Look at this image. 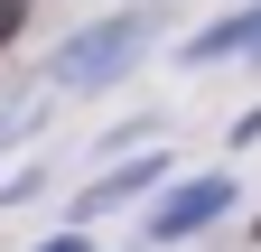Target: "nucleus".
I'll use <instances>...</instances> for the list:
<instances>
[{
  "mask_svg": "<svg viewBox=\"0 0 261 252\" xmlns=\"http://www.w3.org/2000/svg\"><path fill=\"white\" fill-rule=\"evenodd\" d=\"M130 56H140V28H130V19H112V28H93L84 47H65V66H56V75H65V84H112Z\"/></svg>",
  "mask_w": 261,
  "mask_h": 252,
  "instance_id": "obj_2",
  "label": "nucleus"
},
{
  "mask_svg": "<svg viewBox=\"0 0 261 252\" xmlns=\"http://www.w3.org/2000/svg\"><path fill=\"white\" fill-rule=\"evenodd\" d=\"M140 187H149V168H121V178H103V187L84 196V215H103V206H121V196H140Z\"/></svg>",
  "mask_w": 261,
  "mask_h": 252,
  "instance_id": "obj_4",
  "label": "nucleus"
},
{
  "mask_svg": "<svg viewBox=\"0 0 261 252\" xmlns=\"http://www.w3.org/2000/svg\"><path fill=\"white\" fill-rule=\"evenodd\" d=\"M47 252H84V243H75V234H65V243H47Z\"/></svg>",
  "mask_w": 261,
  "mask_h": 252,
  "instance_id": "obj_6",
  "label": "nucleus"
},
{
  "mask_svg": "<svg viewBox=\"0 0 261 252\" xmlns=\"http://www.w3.org/2000/svg\"><path fill=\"white\" fill-rule=\"evenodd\" d=\"M224 206H233V178H187L177 196H159L149 234H159V243H177V234H196V224H215Z\"/></svg>",
  "mask_w": 261,
  "mask_h": 252,
  "instance_id": "obj_1",
  "label": "nucleus"
},
{
  "mask_svg": "<svg viewBox=\"0 0 261 252\" xmlns=\"http://www.w3.org/2000/svg\"><path fill=\"white\" fill-rule=\"evenodd\" d=\"M252 38H261V10H243V19H224V28H205V38H196L187 56L205 66V56H224V47H252Z\"/></svg>",
  "mask_w": 261,
  "mask_h": 252,
  "instance_id": "obj_3",
  "label": "nucleus"
},
{
  "mask_svg": "<svg viewBox=\"0 0 261 252\" xmlns=\"http://www.w3.org/2000/svg\"><path fill=\"white\" fill-rule=\"evenodd\" d=\"M252 47H261V38H252Z\"/></svg>",
  "mask_w": 261,
  "mask_h": 252,
  "instance_id": "obj_7",
  "label": "nucleus"
},
{
  "mask_svg": "<svg viewBox=\"0 0 261 252\" xmlns=\"http://www.w3.org/2000/svg\"><path fill=\"white\" fill-rule=\"evenodd\" d=\"M19 19H28V0H0V47L19 38Z\"/></svg>",
  "mask_w": 261,
  "mask_h": 252,
  "instance_id": "obj_5",
  "label": "nucleus"
}]
</instances>
